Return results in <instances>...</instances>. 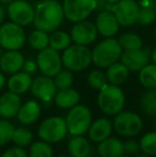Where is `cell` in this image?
<instances>
[{
    "label": "cell",
    "mask_w": 156,
    "mask_h": 157,
    "mask_svg": "<svg viewBox=\"0 0 156 157\" xmlns=\"http://www.w3.org/2000/svg\"><path fill=\"white\" fill-rule=\"evenodd\" d=\"M65 17L63 6L57 0H44L34 9L33 25L36 29L54 32Z\"/></svg>",
    "instance_id": "cell-1"
},
{
    "label": "cell",
    "mask_w": 156,
    "mask_h": 157,
    "mask_svg": "<svg viewBox=\"0 0 156 157\" xmlns=\"http://www.w3.org/2000/svg\"><path fill=\"white\" fill-rule=\"evenodd\" d=\"M122 49L118 40L106 37L92 50V62L97 67L107 68L121 58Z\"/></svg>",
    "instance_id": "cell-2"
},
{
    "label": "cell",
    "mask_w": 156,
    "mask_h": 157,
    "mask_svg": "<svg viewBox=\"0 0 156 157\" xmlns=\"http://www.w3.org/2000/svg\"><path fill=\"white\" fill-rule=\"evenodd\" d=\"M97 104L101 111L108 116H115L121 112L125 104V96L122 89L117 85H107L100 90Z\"/></svg>",
    "instance_id": "cell-3"
},
{
    "label": "cell",
    "mask_w": 156,
    "mask_h": 157,
    "mask_svg": "<svg viewBox=\"0 0 156 157\" xmlns=\"http://www.w3.org/2000/svg\"><path fill=\"white\" fill-rule=\"evenodd\" d=\"M92 62V52L86 45L74 44L67 48L62 55V63L72 72H81Z\"/></svg>",
    "instance_id": "cell-4"
},
{
    "label": "cell",
    "mask_w": 156,
    "mask_h": 157,
    "mask_svg": "<svg viewBox=\"0 0 156 157\" xmlns=\"http://www.w3.org/2000/svg\"><path fill=\"white\" fill-rule=\"evenodd\" d=\"M65 121L70 134L73 136H82L92 124L91 111L87 106L76 105L71 108Z\"/></svg>",
    "instance_id": "cell-5"
},
{
    "label": "cell",
    "mask_w": 156,
    "mask_h": 157,
    "mask_svg": "<svg viewBox=\"0 0 156 157\" xmlns=\"http://www.w3.org/2000/svg\"><path fill=\"white\" fill-rule=\"evenodd\" d=\"M67 121L60 117H50L40 125L38 135L45 142L56 143L65 138L67 134Z\"/></svg>",
    "instance_id": "cell-6"
},
{
    "label": "cell",
    "mask_w": 156,
    "mask_h": 157,
    "mask_svg": "<svg viewBox=\"0 0 156 157\" xmlns=\"http://www.w3.org/2000/svg\"><path fill=\"white\" fill-rule=\"evenodd\" d=\"M26 41L23 26L10 21L0 26V45L6 50H19Z\"/></svg>",
    "instance_id": "cell-7"
},
{
    "label": "cell",
    "mask_w": 156,
    "mask_h": 157,
    "mask_svg": "<svg viewBox=\"0 0 156 157\" xmlns=\"http://www.w3.org/2000/svg\"><path fill=\"white\" fill-rule=\"evenodd\" d=\"M64 15L70 21L77 23L88 18L96 9V0H64Z\"/></svg>",
    "instance_id": "cell-8"
},
{
    "label": "cell",
    "mask_w": 156,
    "mask_h": 157,
    "mask_svg": "<svg viewBox=\"0 0 156 157\" xmlns=\"http://www.w3.org/2000/svg\"><path fill=\"white\" fill-rule=\"evenodd\" d=\"M39 70L43 75L49 77H55L62 70V57L60 56L58 50L48 46L43 50H40L36 57Z\"/></svg>",
    "instance_id": "cell-9"
},
{
    "label": "cell",
    "mask_w": 156,
    "mask_h": 157,
    "mask_svg": "<svg viewBox=\"0 0 156 157\" xmlns=\"http://www.w3.org/2000/svg\"><path fill=\"white\" fill-rule=\"evenodd\" d=\"M113 127L121 136L133 137L139 134L142 129V120L134 112H119L113 121Z\"/></svg>",
    "instance_id": "cell-10"
},
{
    "label": "cell",
    "mask_w": 156,
    "mask_h": 157,
    "mask_svg": "<svg viewBox=\"0 0 156 157\" xmlns=\"http://www.w3.org/2000/svg\"><path fill=\"white\" fill-rule=\"evenodd\" d=\"M31 93L43 101L44 105L50 106L51 101L57 94V87L52 77L42 75L38 76L32 80L31 83Z\"/></svg>",
    "instance_id": "cell-11"
},
{
    "label": "cell",
    "mask_w": 156,
    "mask_h": 157,
    "mask_svg": "<svg viewBox=\"0 0 156 157\" xmlns=\"http://www.w3.org/2000/svg\"><path fill=\"white\" fill-rule=\"evenodd\" d=\"M8 16L11 21L19 26H28L33 23L34 9L27 0H15L9 4Z\"/></svg>",
    "instance_id": "cell-12"
},
{
    "label": "cell",
    "mask_w": 156,
    "mask_h": 157,
    "mask_svg": "<svg viewBox=\"0 0 156 157\" xmlns=\"http://www.w3.org/2000/svg\"><path fill=\"white\" fill-rule=\"evenodd\" d=\"M139 9V4L135 0H120L115 4L112 12L120 26L127 27L137 21Z\"/></svg>",
    "instance_id": "cell-13"
},
{
    "label": "cell",
    "mask_w": 156,
    "mask_h": 157,
    "mask_svg": "<svg viewBox=\"0 0 156 157\" xmlns=\"http://www.w3.org/2000/svg\"><path fill=\"white\" fill-rule=\"evenodd\" d=\"M97 29L95 24L89 21H80L75 23L71 29L72 41L79 45H89L93 43L97 37Z\"/></svg>",
    "instance_id": "cell-14"
},
{
    "label": "cell",
    "mask_w": 156,
    "mask_h": 157,
    "mask_svg": "<svg viewBox=\"0 0 156 157\" xmlns=\"http://www.w3.org/2000/svg\"><path fill=\"white\" fill-rule=\"evenodd\" d=\"M151 58L149 48H140L136 50H124L121 55V62L124 64L131 72H140Z\"/></svg>",
    "instance_id": "cell-15"
},
{
    "label": "cell",
    "mask_w": 156,
    "mask_h": 157,
    "mask_svg": "<svg viewBox=\"0 0 156 157\" xmlns=\"http://www.w3.org/2000/svg\"><path fill=\"white\" fill-rule=\"evenodd\" d=\"M97 32L104 37H113L119 31L120 24L111 11H100L95 21Z\"/></svg>",
    "instance_id": "cell-16"
},
{
    "label": "cell",
    "mask_w": 156,
    "mask_h": 157,
    "mask_svg": "<svg viewBox=\"0 0 156 157\" xmlns=\"http://www.w3.org/2000/svg\"><path fill=\"white\" fill-rule=\"evenodd\" d=\"M21 107V99L19 94L14 92H6L0 96V117L11 119L17 116Z\"/></svg>",
    "instance_id": "cell-17"
},
{
    "label": "cell",
    "mask_w": 156,
    "mask_h": 157,
    "mask_svg": "<svg viewBox=\"0 0 156 157\" xmlns=\"http://www.w3.org/2000/svg\"><path fill=\"white\" fill-rule=\"evenodd\" d=\"M25 58L18 50H6L0 57V70L6 74H15L23 68Z\"/></svg>",
    "instance_id": "cell-18"
},
{
    "label": "cell",
    "mask_w": 156,
    "mask_h": 157,
    "mask_svg": "<svg viewBox=\"0 0 156 157\" xmlns=\"http://www.w3.org/2000/svg\"><path fill=\"white\" fill-rule=\"evenodd\" d=\"M113 124L107 118H101L94 121L89 128V137L94 142H102L103 140L109 138L112 132Z\"/></svg>",
    "instance_id": "cell-19"
},
{
    "label": "cell",
    "mask_w": 156,
    "mask_h": 157,
    "mask_svg": "<svg viewBox=\"0 0 156 157\" xmlns=\"http://www.w3.org/2000/svg\"><path fill=\"white\" fill-rule=\"evenodd\" d=\"M41 116V106L36 101H28L24 105H21L17 118L19 122L25 125H29L36 122Z\"/></svg>",
    "instance_id": "cell-20"
},
{
    "label": "cell",
    "mask_w": 156,
    "mask_h": 157,
    "mask_svg": "<svg viewBox=\"0 0 156 157\" xmlns=\"http://www.w3.org/2000/svg\"><path fill=\"white\" fill-rule=\"evenodd\" d=\"M97 153L101 157H119L124 153V144L118 138H107L98 143Z\"/></svg>",
    "instance_id": "cell-21"
},
{
    "label": "cell",
    "mask_w": 156,
    "mask_h": 157,
    "mask_svg": "<svg viewBox=\"0 0 156 157\" xmlns=\"http://www.w3.org/2000/svg\"><path fill=\"white\" fill-rule=\"evenodd\" d=\"M32 77L26 72H17L10 77L8 81V88L11 92L16 94H23L31 88Z\"/></svg>",
    "instance_id": "cell-22"
},
{
    "label": "cell",
    "mask_w": 156,
    "mask_h": 157,
    "mask_svg": "<svg viewBox=\"0 0 156 157\" xmlns=\"http://www.w3.org/2000/svg\"><path fill=\"white\" fill-rule=\"evenodd\" d=\"M54 101L59 108H62V109L70 108L71 109L74 106L78 105L79 101H80V95L75 89L69 88L65 90H60L56 94Z\"/></svg>",
    "instance_id": "cell-23"
},
{
    "label": "cell",
    "mask_w": 156,
    "mask_h": 157,
    "mask_svg": "<svg viewBox=\"0 0 156 157\" xmlns=\"http://www.w3.org/2000/svg\"><path fill=\"white\" fill-rule=\"evenodd\" d=\"M67 150L71 157H89L91 153V145L85 137L75 136L70 140Z\"/></svg>",
    "instance_id": "cell-24"
},
{
    "label": "cell",
    "mask_w": 156,
    "mask_h": 157,
    "mask_svg": "<svg viewBox=\"0 0 156 157\" xmlns=\"http://www.w3.org/2000/svg\"><path fill=\"white\" fill-rule=\"evenodd\" d=\"M129 74V70L122 62H116L107 67L106 77L111 85H122Z\"/></svg>",
    "instance_id": "cell-25"
},
{
    "label": "cell",
    "mask_w": 156,
    "mask_h": 157,
    "mask_svg": "<svg viewBox=\"0 0 156 157\" xmlns=\"http://www.w3.org/2000/svg\"><path fill=\"white\" fill-rule=\"evenodd\" d=\"M49 39L50 36L48 35V32L36 29L28 36V44L31 48L40 52V50L45 49L49 46Z\"/></svg>",
    "instance_id": "cell-26"
},
{
    "label": "cell",
    "mask_w": 156,
    "mask_h": 157,
    "mask_svg": "<svg viewBox=\"0 0 156 157\" xmlns=\"http://www.w3.org/2000/svg\"><path fill=\"white\" fill-rule=\"evenodd\" d=\"M139 81L148 89H156V64H146L139 73Z\"/></svg>",
    "instance_id": "cell-27"
},
{
    "label": "cell",
    "mask_w": 156,
    "mask_h": 157,
    "mask_svg": "<svg viewBox=\"0 0 156 157\" xmlns=\"http://www.w3.org/2000/svg\"><path fill=\"white\" fill-rule=\"evenodd\" d=\"M72 37L71 34L64 31H54L50 35L49 39V46L54 49L58 50H65L69 46H71Z\"/></svg>",
    "instance_id": "cell-28"
},
{
    "label": "cell",
    "mask_w": 156,
    "mask_h": 157,
    "mask_svg": "<svg viewBox=\"0 0 156 157\" xmlns=\"http://www.w3.org/2000/svg\"><path fill=\"white\" fill-rule=\"evenodd\" d=\"M140 107L146 116H156V89H150L140 99Z\"/></svg>",
    "instance_id": "cell-29"
},
{
    "label": "cell",
    "mask_w": 156,
    "mask_h": 157,
    "mask_svg": "<svg viewBox=\"0 0 156 157\" xmlns=\"http://www.w3.org/2000/svg\"><path fill=\"white\" fill-rule=\"evenodd\" d=\"M118 41L124 50H136L142 48V40L136 33H124L119 37Z\"/></svg>",
    "instance_id": "cell-30"
},
{
    "label": "cell",
    "mask_w": 156,
    "mask_h": 157,
    "mask_svg": "<svg viewBox=\"0 0 156 157\" xmlns=\"http://www.w3.org/2000/svg\"><path fill=\"white\" fill-rule=\"evenodd\" d=\"M29 157H54V152L48 142L42 140L30 145Z\"/></svg>",
    "instance_id": "cell-31"
},
{
    "label": "cell",
    "mask_w": 156,
    "mask_h": 157,
    "mask_svg": "<svg viewBox=\"0 0 156 157\" xmlns=\"http://www.w3.org/2000/svg\"><path fill=\"white\" fill-rule=\"evenodd\" d=\"M33 140V135L28 128L26 127H18L15 128L14 134L12 137V141L18 147H27Z\"/></svg>",
    "instance_id": "cell-32"
},
{
    "label": "cell",
    "mask_w": 156,
    "mask_h": 157,
    "mask_svg": "<svg viewBox=\"0 0 156 157\" xmlns=\"http://www.w3.org/2000/svg\"><path fill=\"white\" fill-rule=\"evenodd\" d=\"M54 81L57 87V90H59V91H60V90H65V89L71 88L74 81L72 71L67 70V68L61 70L60 72L54 77Z\"/></svg>",
    "instance_id": "cell-33"
},
{
    "label": "cell",
    "mask_w": 156,
    "mask_h": 157,
    "mask_svg": "<svg viewBox=\"0 0 156 157\" xmlns=\"http://www.w3.org/2000/svg\"><path fill=\"white\" fill-rule=\"evenodd\" d=\"M140 149L146 155H156V132H148L142 137Z\"/></svg>",
    "instance_id": "cell-34"
},
{
    "label": "cell",
    "mask_w": 156,
    "mask_h": 157,
    "mask_svg": "<svg viewBox=\"0 0 156 157\" xmlns=\"http://www.w3.org/2000/svg\"><path fill=\"white\" fill-rule=\"evenodd\" d=\"M107 82H108V80H107L106 75L102 71H98V70L91 71L89 73V75H88V83L93 89L102 90L105 86L108 85Z\"/></svg>",
    "instance_id": "cell-35"
},
{
    "label": "cell",
    "mask_w": 156,
    "mask_h": 157,
    "mask_svg": "<svg viewBox=\"0 0 156 157\" xmlns=\"http://www.w3.org/2000/svg\"><path fill=\"white\" fill-rule=\"evenodd\" d=\"M14 126L11 122L6 119H0V147L6 145L10 141H12V137L14 134Z\"/></svg>",
    "instance_id": "cell-36"
},
{
    "label": "cell",
    "mask_w": 156,
    "mask_h": 157,
    "mask_svg": "<svg viewBox=\"0 0 156 157\" xmlns=\"http://www.w3.org/2000/svg\"><path fill=\"white\" fill-rule=\"evenodd\" d=\"M156 19V12L154 8H140L137 23L140 25H151Z\"/></svg>",
    "instance_id": "cell-37"
},
{
    "label": "cell",
    "mask_w": 156,
    "mask_h": 157,
    "mask_svg": "<svg viewBox=\"0 0 156 157\" xmlns=\"http://www.w3.org/2000/svg\"><path fill=\"white\" fill-rule=\"evenodd\" d=\"M1 157H28V154L21 147L15 145L4 151Z\"/></svg>",
    "instance_id": "cell-38"
},
{
    "label": "cell",
    "mask_w": 156,
    "mask_h": 157,
    "mask_svg": "<svg viewBox=\"0 0 156 157\" xmlns=\"http://www.w3.org/2000/svg\"><path fill=\"white\" fill-rule=\"evenodd\" d=\"M124 152L129 155H137L140 151V144L135 140H127L124 143Z\"/></svg>",
    "instance_id": "cell-39"
},
{
    "label": "cell",
    "mask_w": 156,
    "mask_h": 157,
    "mask_svg": "<svg viewBox=\"0 0 156 157\" xmlns=\"http://www.w3.org/2000/svg\"><path fill=\"white\" fill-rule=\"evenodd\" d=\"M24 72L28 73V74L32 75V74H36V71L39 70V66H38V62L36 60H33V59H28V60H25V63H24Z\"/></svg>",
    "instance_id": "cell-40"
},
{
    "label": "cell",
    "mask_w": 156,
    "mask_h": 157,
    "mask_svg": "<svg viewBox=\"0 0 156 157\" xmlns=\"http://www.w3.org/2000/svg\"><path fill=\"white\" fill-rule=\"evenodd\" d=\"M139 8H154L156 1L155 0H139Z\"/></svg>",
    "instance_id": "cell-41"
},
{
    "label": "cell",
    "mask_w": 156,
    "mask_h": 157,
    "mask_svg": "<svg viewBox=\"0 0 156 157\" xmlns=\"http://www.w3.org/2000/svg\"><path fill=\"white\" fill-rule=\"evenodd\" d=\"M6 13H8V11H6V9L4 8V6H0V25H1V24L3 23L4 18H6Z\"/></svg>",
    "instance_id": "cell-42"
},
{
    "label": "cell",
    "mask_w": 156,
    "mask_h": 157,
    "mask_svg": "<svg viewBox=\"0 0 156 157\" xmlns=\"http://www.w3.org/2000/svg\"><path fill=\"white\" fill-rule=\"evenodd\" d=\"M4 85H6V77H4V75L0 72V90L4 87Z\"/></svg>",
    "instance_id": "cell-43"
},
{
    "label": "cell",
    "mask_w": 156,
    "mask_h": 157,
    "mask_svg": "<svg viewBox=\"0 0 156 157\" xmlns=\"http://www.w3.org/2000/svg\"><path fill=\"white\" fill-rule=\"evenodd\" d=\"M151 59H152L153 62L156 64V49H154L152 52H151Z\"/></svg>",
    "instance_id": "cell-44"
},
{
    "label": "cell",
    "mask_w": 156,
    "mask_h": 157,
    "mask_svg": "<svg viewBox=\"0 0 156 157\" xmlns=\"http://www.w3.org/2000/svg\"><path fill=\"white\" fill-rule=\"evenodd\" d=\"M13 1H15V0H0V2L1 3H3V4H10V3H12Z\"/></svg>",
    "instance_id": "cell-45"
},
{
    "label": "cell",
    "mask_w": 156,
    "mask_h": 157,
    "mask_svg": "<svg viewBox=\"0 0 156 157\" xmlns=\"http://www.w3.org/2000/svg\"><path fill=\"white\" fill-rule=\"evenodd\" d=\"M107 2H109V3H113V4H116L118 1H120V0H106Z\"/></svg>",
    "instance_id": "cell-46"
},
{
    "label": "cell",
    "mask_w": 156,
    "mask_h": 157,
    "mask_svg": "<svg viewBox=\"0 0 156 157\" xmlns=\"http://www.w3.org/2000/svg\"><path fill=\"white\" fill-rule=\"evenodd\" d=\"M136 157H150V155H146V154H142V155H137Z\"/></svg>",
    "instance_id": "cell-47"
},
{
    "label": "cell",
    "mask_w": 156,
    "mask_h": 157,
    "mask_svg": "<svg viewBox=\"0 0 156 157\" xmlns=\"http://www.w3.org/2000/svg\"><path fill=\"white\" fill-rule=\"evenodd\" d=\"M2 56V47H1V45H0V57Z\"/></svg>",
    "instance_id": "cell-48"
},
{
    "label": "cell",
    "mask_w": 156,
    "mask_h": 157,
    "mask_svg": "<svg viewBox=\"0 0 156 157\" xmlns=\"http://www.w3.org/2000/svg\"><path fill=\"white\" fill-rule=\"evenodd\" d=\"M58 157H67V156H64V155H60V156H58Z\"/></svg>",
    "instance_id": "cell-49"
},
{
    "label": "cell",
    "mask_w": 156,
    "mask_h": 157,
    "mask_svg": "<svg viewBox=\"0 0 156 157\" xmlns=\"http://www.w3.org/2000/svg\"><path fill=\"white\" fill-rule=\"evenodd\" d=\"M119 157H128V156H124V155H121V156H119Z\"/></svg>",
    "instance_id": "cell-50"
},
{
    "label": "cell",
    "mask_w": 156,
    "mask_h": 157,
    "mask_svg": "<svg viewBox=\"0 0 156 157\" xmlns=\"http://www.w3.org/2000/svg\"><path fill=\"white\" fill-rule=\"evenodd\" d=\"M154 9H155V12H156V4H155V6H154Z\"/></svg>",
    "instance_id": "cell-51"
},
{
    "label": "cell",
    "mask_w": 156,
    "mask_h": 157,
    "mask_svg": "<svg viewBox=\"0 0 156 157\" xmlns=\"http://www.w3.org/2000/svg\"><path fill=\"white\" fill-rule=\"evenodd\" d=\"M155 36H156V30H155Z\"/></svg>",
    "instance_id": "cell-52"
},
{
    "label": "cell",
    "mask_w": 156,
    "mask_h": 157,
    "mask_svg": "<svg viewBox=\"0 0 156 157\" xmlns=\"http://www.w3.org/2000/svg\"><path fill=\"white\" fill-rule=\"evenodd\" d=\"M0 157H1V156H0Z\"/></svg>",
    "instance_id": "cell-53"
}]
</instances>
